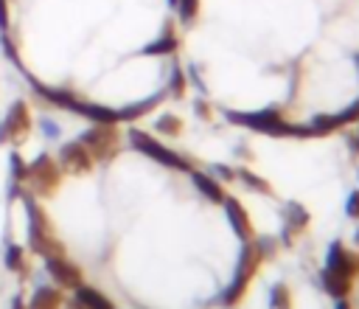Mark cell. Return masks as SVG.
I'll list each match as a JSON object with an SVG mask.
<instances>
[{
  "instance_id": "obj_11",
  "label": "cell",
  "mask_w": 359,
  "mask_h": 309,
  "mask_svg": "<svg viewBox=\"0 0 359 309\" xmlns=\"http://www.w3.org/2000/svg\"><path fill=\"white\" fill-rule=\"evenodd\" d=\"M28 129V112H25V107L20 104L14 112H11V118L6 121V129H3V135L6 138H22V132Z\"/></svg>"
},
{
  "instance_id": "obj_3",
  "label": "cell",
  "mask_w": 359,
  "mask_h": 309,
  "mask_svg": "<svg viewBox=\"0 0 359 309\" xmlns=\"http://www.w3.org/2000/svg\"><path fill=\"white\" fill-rule=\"evenodd\" d=\"M81 143L87 146V152H90L93 157H107V154L118 146V129H115V124H95V126L81 138Z\"/></svg>"
},
{
  "instance_id": "obj_5",
  "label": "cell",
  "mask_w": 359,
  "mask_h": 309,
  "mask_svg": "<svg viewBox=\"0 0 359 309\" xmlns=\"http://www.w3.org/2000/svg\"><path fill=\"white\" fill-rule=\"evenodd\" d=\"M28 177H31V183H34L36 191H48V188L56 185L59 169H56V163H53L50 157H42V160H36V163L28 169Z\"/></svg>"
},
{
  "instance_id": "obj_17",
  "label": "cell",
  "mask_w": 359,
  "mask_h": 309,
  "mask_svg": "<svg viewBox=\"0 0 359 309\" xmlns=\"http://www.w3.org/2000/svg\"><path fill=\"white\" fill-rule=\"evenodd\" d=\"M272 303H275L278 309H289V289H286L283 284H278V287L272 289Z\"/></svg>"
},
{
  "instance_id": "obj_7",
  "label": "cell",
  "mask_w": 359,
  "mask_h": 309,
  "mask_svg": "<svg viewBox=\"0 0 359 309\" xmlns=\"http://www.w3.org/2000/svg\"><path fill=\"white\" fill-rule=\"evenodd\" d=\"M48 264H50V272H53V278L62 284V287H81V270L70 261V258H65V256H56V258H48Z\"/></svg>"
},
{
  "instance_id": "obj_12",
  "label": "cell",
  "mask_w": 359,
  "mask_h": 309,
  "mask_svg": "<svg viewBox=\"0 0 359 309\" xmlns=\"http://www.w3.org/2000/svg\"><path fill=\"white\" fill-rule=\"evenodd\" d=\"M194 183H196V188H199L208 199H213V202H224V191H222V185H219L216 180H210L208 174L196 171V174H194Z\"/></svg>"
},
{
  "instance_id": "obj_13",
  "label": "cell",
  "mask_w": 359,
  "mask_h": 309,
  "mask_svg": "<svg viewBox=\"0 0 359 309\" xmlns=\"http://www.w3.org/2000/svg\"><path fill=\"white\" fill-rule=\"evenodd\" d=\"M174 48H177V37H174V34H165L163 39L151 42V45L146 48V53H171Z\"/></svg>"
},
{
  "instance_id": "obj_22",
  "label": "cell",
  "mask_w": 359,
  "mask_h": 309,
  "mask_svg": "<svg viewBox=\"0 0 359 309\" xmlns=\"http://www.w3.org/2000/svg\"><path fill=\"white\" fill-rule=\"evenodd\" d=\"M171 3H177V0H171Z\"/></svg>"
},
{
  "instance_id": "obj_15",
  "label": "cell",
  "mask_w": 359,
  "mask_h": 309,
  "mask_svg": "<svg viewBox=\"0 0 359 309\" xmlns=\"http://www.w3.org/2000/svg\"><path fill=\"white\" fill-rule=\"evenodd\" d=\"M177 8L182 20H194L199 14V0H177Z\"/></svg>"
},
{
  "instance_id": "obj_1",
  "label": "cell",
  "mask_w": 359,
  "mask_h": 309,
  "mask_svg": "<svg viewBox=\"0 0 359 309\" xmlns=\"http://www.w3.org/2000/svg\"><path fill=\"white\" fill-rule=\"evenodd\" d=\"M230 121L266 132V135H294V126L280 118L278 110H261V112H230Z\"/></svg>"
},
{
  "instance_id": "obj_18",
  "label": "cell",
  "mask_w": 359,
  "mask_h": 309,
  "mask_svg": "<svg viewBox=\"0 0 359 309\" xmlns=\"http://www.w3.org/2000/svg\"><path fill=\"white\" fill-rule=\"evenodd\" d=\"M348 216L359 219V191H353V194H351V199H348Z\"/></svg>"
},
{
  "instance_id": "obj_6",
  "label": "cell",
  "mask_w": 359,
  "mask_h": 309,
  "mask_svg": "<svg viewBox=\"0 0 359 309\" xmlns=\"http://www.w3.org/2000/svg\"><path fill=\"white\" fill-rule=\"evenodd\" d=\"M224 208H227V219H230V225L236 228V233L241 236V239H255V230H252V222H250V216H247V211H244V205L238 202V199H233V197H224Z\"/></svg>"
},
{
  "instance_id": "obj_8",
  "label": "cell",
  "mask_w": 359,
  "mask_h": 309,
  "mask_svg": "<svg viewBox=\"0 0 359 309\" xmlns=\"http://www.w3.org/2000/svg\"><path fill=\"white\" fill-rule=\"evenodd\" d=\"M90 163H93V154L87 152L84 143H70V146H65V152H62V166H65V169L84 171V169H90Z\"/></svg>"
},
{
  "instance_id": "obj_20",
  "label": "cell",
  "mask_w": 359,
  "mask_h": 309,
  "mask_svg": "<svg viewBox=\"0 0 359 309\" xmlns=\"http://www.w3.org/2000/svg\"><path fill=\"white\" fill-rule=\"evenodd\" d=\"M356 152H359V138H356Z\"/></svg>"
},
{
  "instance_id": "obj_16",
  "label": "cell",
  "mask_w": 359,
  "mask_h": 309,
  "mask_svg": "<svg viewBox=\"0 0 359 309\" xmlns=\"http://www.w3.org/2000/svg\"><path fill=\"white\" fill-rule=\"evenodd\" d=\"M238 177H241V180H244L247 185H252V188H258L261 194H269V183H266V180H261V177H255L252 171H241Z\"/></svg>"
},
{
  "instance_id": "obj_21",
  "label": "cell",
  "mask_w": 359,
  "mask_h": 309,
  "mask_svg": "<svg viewBox=\"0 0 359 309\" xmlns=\"http://www.w3.org/2000/svg\"><path fill=\"white\" fill-rule=\"evenodd\" d=\"M356 242H359V233H356Z\"/></svg>"
},
{
  "instance_id": "obj_14",
  "label": "cell",
  "mask_w": 359,
  "mask_h": 309,
  "mask_svg": "<svg viewBox=\"0 0 359 309\" xmlns=\"http://www.w3.org/2000/svg\"><path fill=\"white\" fill-rule=\"evenodd\" d=\"M157 129H160L163 135H171V138H177V135L182 132V124H180V118H174V115H163V118L157 121Z\"/></svg>"
},
{
  "instance_id": "obj_2",
  "label": "cell",
  "mask_w": 359,
  "mask_h": 309,
  "mask_svg": "<svg viewBox=\"0 0 359 309\" xmlns=\"http://www.w3.org/2000/svg\"><path fill=\"white\" fill-rule=\"evenodd\" d=\"M129 138H132V143H135L140 152H146L149 157L160 160L163 166H168V169H177V171H188V169H191V166H188V160H182V157H180L177 152H171L168 146H160V143H157L154 138H149L146 132H137V129H135Z\"/></svg>"
},
{
  "instance_id": "obj_10",
  "label": "cell",
  "mask_w": 359,
  "mask_h": 309,
  "mask_svg": "<svg viewBox=\"0 0 359 309\" xmlns=\"http://www.w3.org/2000/svg\"><path fill=\"white\" fill-rule=\"evenodd\" d=\"M306 225H309V213H306V208L292 202V205L286 208V242H292L297 233H303Z\"/></svg>"
},
{
  "instance_id": "obj_4",
  "label": "cell",
  "mask_w": 359,
  "mask_h": 309,
  "mask_svg": "<svg viewBox=\"0 0 359 309\" xmlns=\"http://www.w3.org/2000/svg\"><path fill=\"white\" fill-rule=\"evenodd\" d=\"M325 270L342 272V275H348V278L356 281V278H359V253H353V250H348L345 244L334 242L331 250H328V264H325Z\"/></svg>"
},
{
  "instance_id": "obj_19",
  "label": "cell",
  "mask_w": 359,
  "mask_h": 309,
  "mask_svg": "<svg viewBox=\"0 0 359 309\" xmlns=\"http://www.w3.org/2000/svg\"><path fill=\"white\" fill-rule=\"evenodd\" d=\"M182 93H185V76L177 70L174 73V96H182Z\"/></svg>"
},
{
  "instance_id": "obj_9",
  "label": "cell",
  "mask_w": 359,
  "mask_h": 309,
  "mask_svg": "<svg viewBox=\"0 0 359 309\" xmlns=\"http://www.w3.org/2000/svg\"><path fill=\"white\" fill-rule=\"evenodd\" d=\"M353 278L342 275V272H334V270H323V287L331 298H348L351 289H353Z\"/></svg>"
}]
</instances>
